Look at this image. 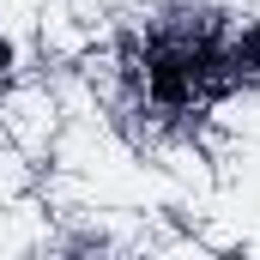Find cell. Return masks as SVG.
Listing matches in <instances>:
<instances>
[{
    "label": "cell",
    "mask_w": 260,
    "mask_h": 260,
    "mask_svg": "<svg viewBox=\"0 0 260 260\" xmlns=\"http://www.w3.org/2000/svg\"><path fill=\"white\" fill-rule=\"evenodd\" d=\"M6 67H12V49L0 43V85H6Z\"/></svg>",
    "instance_id": "1"
}]
</instances>
